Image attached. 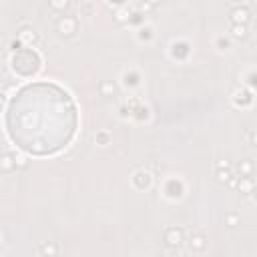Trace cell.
I'll use <instances>...</instances> for the list:
<instances>
[{
    "label": "cell",
    "instance_id": "6da1fadb",
    "mask_svg": "<svg viewBox=\"0 0 257 257\" xmlns=\"http://www.w3.org/2000/svg\"><path fill=\"white\" fill-rule=\"evenodd\" d=\"M14 70L20 74H32L36 73L38 68V56L32 50H20V52L14 56Z\"/></svg>",
    "mask_w": 257,
    "mask_h": 257
},
{
    "label": "cell",
    "instance_id": "7a4b0ae2",
    "mask_svg": "<svg viewBox=\"0 0 257 257\" xmlns=\"http://www.w3.org/2000/svg\"><path fill=\"white\" fill-rule=\"evenodd\" d=\"M233 16H235V22H239V20L245 22L247 20V12L245 10H235V12H233Z\"/></svg>",
    "mask_w": 257,
    "mask_h": 257
},
{
    "label": "cell",
    "instance_id": "3957f363",
    "mask_svg": "<svg viewBox=\"0 0 257 257\" xmlns=\"http://www.w3.org/2000/svg\"><path fill=\"white\" fill-rule=\"evenodd\" d=\"M235 34H237V36H245V28H243V26H235Z\"/></svg>",
    "mask_w": 257,
    "mask_h": 257
}]
</instances>
